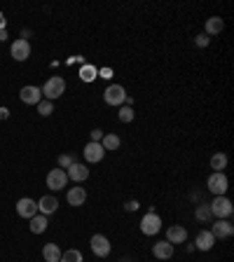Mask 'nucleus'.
<instances>
[{"instance_id":"nucleus-1","label":"nucleus","mask_w":234,"mask_h":262,"mask_svg":"<svg viewBox=\"0 0 234 262\" xmlns=\"http://www.w3.org/2000/svg\"><path fill=\"white\" fill-rule=\"evenodd\" d=\"M40 92H42V99H47V101H56L59 96L66 94V80L59 77V75H54V77H49V80L45 82V87H42Z\"/></svg>"},{"instance_id":"nucleus-2","label":"nucleus","mask_w":234,"mask_h":262,"mask_svg":"<svg viewBox=\"0 0 234 262\" xmlns=\"http://www.w3.org/2000/svg\"><path fill=\"white\" fill-rule=\"evenodd\" d=\"M208 209H211V215H215V220H229V215L234 213V206L229 202L227 197H215L213 202L208 204Z\"/></svg>"},{"instance_id":"nucleus-3","label":"nucleus","mask_w":234,"mask_h":262,"mask_svg":"<svg viewBox=\"0 0 234 262\" xmlns=\"http://www.w3.org/2000/svg\"><path fill=\"white\" fill-rule=\"evenodd\" d=\"M162 225H164V222H162V218L154 213V211H147V213L140 218V232H143L145 236L160 234V232H162Z\"/></svg>"},{"instance_id":"nucleus-4","label":"nucleus","mask_w":234,"mask_h":262,"mask_svg":"<svg viewBox=\"0 0 234 262\" xmlns=\"http://www.w3.org/2000/svg\"><path fill=\"white\" fill-rule=\"evenodd\" d=\"M103 101L108 103V106H124V101H127V89L122 87V84H108L106 92H103Z\"/></svg>"},{"instance_id":"nucleus-5","label":"nucleus","mask_w":234,"mask_h":262,"mask_svg":"<svg viewBox=\"0 0 234 262\" xmlns=\"http://www.w3.org/2000/svg\"><path fill=\"white\" fill-rule=\"evenodd\" d=\"M206 188H208V192H211L213 197H222L225 192H227V188H229L227 176H225V173H211V176H208V181H206Z\"/></svg>"},{"instance_id":"nucleus-6","label":"nucleus","mask_w":234,"mask_h":262,"mask_svg":"<svg viewBox=\"0 0 234 262\" xmlns=\"http://www.w3.org/2000/svg\"><path fill=\"white\" fill-rule=\"evenodd\" d=\"M89 246H92V253L96 257H108L110 255V250H113V246H110V241H108V236H103V234H94L92 239H89Z\"/></svg>"},{"instance_id":"nucleus-7","label":"nucleus","mask_w":234,"mask_h":262,"mask_svg":"<svg viewBox=\"0 0 234 262\" xmlns=\"http://www.w3.org/2000/svg\"><path fill=\"white\" fill-rule=\"evenodd\" d=\"M68 185V176H66V171L63 168H52L49 173H47V188L49 190H63Z\"/></svg>"},{"instance_id":"nucleus-8","label":"nucleus","mask_w":234,"mask_h":262,"mask_svg":"<svg viewBox=\"0 0 234 262\" xmlns=\"http://www.w3.org/2000/svg\"><path fill=\"white\" fill-rule=\"evenodd\" d=\"M10 54H12L14 61H26L31 56V42L26 38H19V40L12 42V47H10Z\"/></svg>"},{"instance_id":"nucleus-9","label":"nucleus","mask_w":234,"mask_h":262,"mask_svg":"<svg viewBox=\"0 0 234 262\" xmlns=\"http://www.w3.org/2000/svg\"><path fill=\"white\" fill-rule=\"evenodd\" d=\"M19 99H21V103H26V106H38V103L42 101V92L38 87H33V84H26V87H21Z\"/></svg>"},{"instance_id":"nucleus-10","label":"nucleus","mask_w":234,"mask_h":262,"mask_svg":"<svg viewBox=\"0 0 234 262\" xmlns=\"http://www.w3.org/2000/svg\"><path fill=\"white\" fill-rule=\"evenodd\" d=\"M17 213H19V218H26V220H31V218H35V215H38V202H33V199L24 197V199H19V202H17Z\"/></svg>"},{"instance_id":"nucleus-11","label":"nucleus","mask_w":234,"mask_h":262,"mask_svg":"<svg viewBox=\"0 0 234 262\" xmlns=\"http://www.w3.org/2000/svg\"><path fill=\"white\" fill-rule=\"evenodd\" d=\"M103 157H106V150H103L101 143L89 141L87 145H85V159H87L89 164H99V161H103Z\"/></svg>"},{"instance_id":"nucleus-12","label":"nucleus","mask_w":234,"mask_h":262,"mask_svg":"<svg viewBox=\"0 0 234 262\" xmlns=\"http://www.w3.org/2000/svg\"><path fill=\"white\" fill-rule=\"evenodd\" d=\"M211 234L215 236V241L218 239H229L234 234V225L229 220H215L213 227H211Z\"/></svg>"},{"instance_id":"nucleus-13","label":"nucleus","mask_w":234,"mask_h":262,"mask_svg":"<svg viewBox=\"0 0 234 262\" xmlns=\"http://www.w3.org/2000/svg\"><path fill=\"white\" fill-rule=\"evenodd\" d=\"M66 176H68V181H73V183H85L89 178V166H85V164H77V161H75L73 166L66 168Z\"/></svg>"},{"instance_id":"nucleus-14","label":"nucleus","mask_w":234,"mask_h":262,"mask_svg":"<svg viewBox=\"0 0 234 262\" xmlns=\"http://www.w3.org/2000/svg\"><path fill=\"white\" fill-rule=\"evenodd\" d=\"M215 246V236L211 234V229H201L197 239H194V248L199 250H211Z\"/></svg>"},{"instance_id":"nucleus-15","label":"nucleus","mask_w":234,"mask_h":262,"mask_svg":"<svg viewBox=\"0 0 234 262\" xmlns=\"http://www.w3.org/2000/svg\"><path fill=\"white\" fill-rule=\"evenodd\" d=\"M167 241L169 243H185L187 241V229L183 227V225H171V227L167 229Z\"/></svg>"},{"instance_id":"nucleus-16","label":"nucleus","mask_w":234,"mask_h":262,"mask_svg":"<svg viewBox=\"0 0 234 262\" xmlns=\"http://www.w3.org/2000/svg\"><path fill=\"white\" fill-rule=\"evenodd\" d=\"M152 255L157 257V260H171V257H174V243L157 241L152 246Z\"/></svg>"},{"instance_id":"nucleus-17","label":"nucleus","mask_w":234,"mask_h":262,"mask_svg":"<svg viewBox=\"0 0 234 262\" xmlns=\"http://www.w3.org/2000/svg\"><path fill=\"white\" fill-rule=\"evenodd\" d=\"M66 199H68L70 206H82V204L87 202V190L80 188V185H77V188H70L68 190V195H66Z\"/></svg>"},{"instance_id":"nucleus-18","label":"nucleus","mask_w":234,"mask_h":262,"mask_svg":"<svg viewBox=\"0 0 234 262\" xmlns=\"http://www.w3.org/2000/svg\"><path fill=\"white\" fill-rule=\"evenodd\" d=\"M56 209H59V202L54 199V197H42L40 202H38V211H40L42 215H52V213H56Z\"/></svg>"},{"instance_id":"nucleus-19","label":"nucleus","mask_w":234,"mask_h":262,"mask_svg":"<svg viewBox=\"0 0 234 262\" xmlns=\"http://www.w3.org/2000/svg\"><path fill=\"white\" fill-rule=\"evenodd\" d=\"M42 257H45V262H59L61 248L56 243H45V246H42Z\"/></svg>"},{"instance_id":"nucleus-20","label":"nucleus","mask_w":234,"mask_h":262,"mask_svg":"<svg viewBox=\"0 0 234 262\" xmlns=\"http://www.w3.org/2000/svg\"><path fill=\"white\" fill-rule=\"evenodd\" d=\"M222 28H225V21L220 17H208L206 19V35H218L222 33Z\"/></svg>"},{"instance_id":"nucleus-21","label":"nucleus","mask_w":234,"mask_h":262,"mask_svg":"<svg viewBox=\"0 0 234 262\" xmlns=\"http://www.w3.org/2000/svg\"><path fill=\"white\" fill-rule=\"evenodd\" d=\"M101 145H103V150H106V152H113V150H120L122 141H120V136H115V134H103V141H101Z\"/></svg>"},{"instance_id":"nucleus-22","label":"nucleus","mask_w":234,"mask_h":262,"mask_svg":"<svg viewBox=\"0 0 234 262\" xmlns=\"http://www.w3.org/2000/svg\"><path fill=\"white\" fill-rule=\"evenodd\" d=\"M211 168H213V173H222V168H227V155L225 152H215L211 157Z\"/></svg>"},{"instance_id":"nucleus-23","label":"nucleus","mask_w":234,"mask_h":262,"mask_svg":"<svg viewBox=\"0 0 234 262\" xmlns=\"http://www.w3.org/2000/svg\"><path fill=\"white\" fill-rule=\"evenodd\" d=\"M47 225H49V222H47V215H42V213L31 218V232H33V234H42L47 229Z\"/></svg>"},{"instance_id":"nucleus-24","label":"nucleus","mask_w":234,"mask_h":262,"mask_svg":"<svg viewBox=\"0 0 234 262\" xmlns=\"http://www.w3.org/2000/svg\"><path fill=\"white\" fill-rule=\"evenodd\" d=\"M59 262H85V257H82L80 250L70 248V250H66V253H61V260Z\"/></svg>"},{"instance_id":"nucleus-25","label":"nucleus","mask_w":234,"mask_h":262,"mask_svg":"<svg viewBox=\"0 0 234 262\" xmlns=\"http://www.w3.org/2000/svg\"><path fill=\"white\" fill-rule=\"evenodd\" d=\"M117 117H120V122H124V124L134 122V108H131V106H120V113H117Z\"/></svg>"},{"instance_id":"nucleus-26","label":"nucleus","mask_w":234,"mask_h":262,"mask_svg":"<svg viewBox=\"0 0 234 262\" xmlns=\"http://www.w3.org/2000/svg\"><path fill=\"white\" fill-rule=\"evenodd\" d=\"M35 108H38V113H40L42 117H49V115L54 113V101H47V99H42V101L38 103Z\"/></svg>"},{"instance_id":"nucleus-27","label":"nucleus","mask_w":234,"mask_h":262,"mask_svg":"<svg viewBox=\"0 0 234 262\" xmlns=\"http://www.w3.org/2000/svg\"><path fill=\"white\" fill-rule=\"evenodd\" d=\"M194 218H197V220H208V218H211V209H208V204H201V206H197V211H194Z\"/></svg>"},{"instance_id":"nucleus-28","label":"nucleus","mask_w":234,"mask_h":262,"mask_svg":"<svg viewBox=\"0 0 234 262\" xmlns=\"http://www.w3.org/2000/svg\"><path fill=\"white\" fill-rule=\"evenodd\" d=\"M80 77H82V80H94V77H96V68H94V66H82Z\"/></svg>"},{"instance_id":"nucleus-29","label":"nucleus","mask_w":234,"mask_h":262,"mask_svg":"<svg viewBox=\"0 0 234 262\" xmlns=\"http://www.w3.org/2000/svg\"><path fill=\"white\" fill-rule=\"evenodd\" d=\"M75 164V157L73 155H59V166L63 168V171H66L68 166H73Z\"/></svg>"},{"instance_id":"nucleus-30","label":"nucleus","mask_w":234,"mask_h":262,"mask_svg":"<svg viewBox=\"0 0 234 262\" xmlns=\"http://www.w3.org/2000/svg\"><path fill=\"white\" fill-rule=\"evenodd\" d=\"M194 45H197V47H206V45H208V35L206 33L197 35V38H194Z\"/></svg>"},{"instance_id":"nucleus-31","label":"nucleus","mask_w":234,"mask_h":262,"mask_svg":"<svg viewBox=\"0 0 234 262\" xmlns=\"http://www.w3.org/2000/svg\"><path fill=\"white\" fill-rule=\"evenodd\" d=\"M103 141V131L101 129H94L92 131V143H101Z\"/></svg>"},{"instance_id":"nucleus-32","label":"nucleus","mask_w":234,"mask_h":262,"mask_svg":"<svg viewBox=\"0 0 234 262\" xmlns=\"http://www.w3.org/2000/svg\"><path fill=\"white\" fill-rule=\"evenodd\" d=\"M138 206H140V204L136 202V199H131V202H127V204H124V209H127L129 213H134V211H138Z\"/></svg>"},{"instance_id":"nucleus-33","label":"nucleus","mask_w":234,"mask_h":262,"mask_svg":"<svg viewBox=\"0 0 234 262\" xmlns=\"http://www.w3.org/2000/svg\"><path fill=\"white\" fill-rule=\"evenodd\" d=\"M101 77L110 80V77H113V70H110V68H103V70H101Z\"/></svg>"},{"instance_id":"nucleus-34","label":"nucleus","mask_w":234,"mask_h":262,"mask_svg":"<svg viewBox=\"0 0 234 262\" xmlns=\"http://www.w3.org/2000/svg\"><path fill=\"white\" fill-rule=\"evenodd\" d=\"M10 117V110L7 108H0V120H7Z\"/></svg>"},{"instance_id":"nucleus-35","label":"nucleus","mask_w":234,"mask_h":262,"mask_svg":"<svg viewBox=\"0 0 234 262\" xmlns=\"http://www.w3.org/2000/svg\"><path fill=\"white\" fill-rule=\"evenodd\" d=\"M0 31H5V17H3V12H0Z\"/></svg>"}]
</instances>
